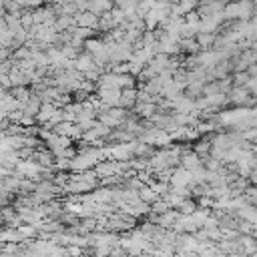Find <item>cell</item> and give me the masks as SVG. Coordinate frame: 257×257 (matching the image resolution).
<instances>
[{"instance_id":"cell-3","label":"cell","mask_w":257,"mask_h":257,"mask_svg":"<svg viewBox=\"0 0 257 257\" xmlns=\"http://www.w3.org/2000/svg\"><path fill=\"white\" fill-rule=\"evenodd\" d=\"M78 257H94V255H90V253H86V251H84V253H82V255H78Z\"/></svg>"},{"instance_id":"cell-1","label":"cell","mask_w":257,"mask_h":257,"mask_svg":"<svg viewBox=\"0 0 257 257\" xmlns=\"http://www.w3.org/2000/svg\"><path fill=\"white\" fill-rule=\"evenodd\" d=\"M66 253H70L72 257H78V255H82V253H84V247H80V245H74V243H72V245H68V247H66Z\"/></svg>"},{"instance_id":"cell-2","label":"cell","mask_w":257,"mask_h":257,"mask_svg":"<svg viewBox=\"0 0 257 257\" xmlns=\"http://www.w3.org/2000/svg\"><path fill=\"white\" fill-rule=\"evenodd\" d=\"M18 257H40V255H38L32 247H24V249H22V253H20Z\"/></svg>"}]
</instances>
